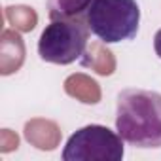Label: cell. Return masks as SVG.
<instances>
[{"label":"cell","instance_id":"6da1fadb","mask_svg":"<svg viewBox=\"0 0 161 161\" xmlns=\"http://www.w3.org/2000/svg\"><path fill=\"white\" fill-rule=\"evenodd\" d=\"M116 131L135 148H161V93L127 87L116 97Z\"/></svg>","mask_w":161,"mask_h":161},{"label":"cell","instance_id":"7a4b0ae2","mask_svg":"<svg viewBox=\"0 0 161 161\" xmlns=\"http://www.w3.org/2000/svg\"><path fill=\"white\" fill-rule=\"evenodd\" d=\"M84 21L103 44H119L136 36L140 6L136 0H93L84 14Z\"/></svg>","mask_w":161,"mask_h":161},{"label":"cell","instance_id":"3957f363","mask_svg":"<svg viewBox=\"0 0 161 161\" xmlns=\"http://www.w3.org/2000/svg\"><path fill=\"white\" fill-rule=\"evenodd\" d=\"M89 34L84 17L53 19L40 34L38 55L51 64H72L86 55Z\"/></svg>","mask_w":161,"mask_h":161},{"label":"cell","instance_id":"277c9868","mask_svg":"<svg viewBox=\"0 0 161 161\" xmlns=\"http://www.w3.org/2000/svg\"><path fill=\"white\" fill-rule=\"evenodd\" d=\"M125 140L106 125H86L72 133L63 150V161H121Z\"/></svg>","mask_w":161,"mask_h":161},{"label":"cell","instance_id":"5b68a950","mask_svg":"<svg viewBox=\"0 0 161 161\" xmlns=\"http://www.w3.org/2000/svg\"><path fill=\"white\" fill-rule=\"evenodd\" d=\"M93 0H47V17L53 19H74L84 17Z\"/></svg>","mask_w":161,"mask_h":161},{"label":"cell","instance_id":"8992f818","mask_svg":"<svg viewBox=\"0 0 161 161\" xmlns=\"http://www.w3.org/2000/svg\"><path fill=\"white\" fill-rule=\"evenodd\" d=\"M153 49H155V55L161 59V29L155 32V36H153Z\"/></svg>","mask_w":161,"mask_h":161}]
</instances>
